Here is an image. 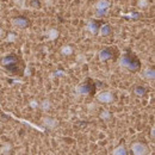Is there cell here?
I'll list each match as a JSON object with an SVG mask.
<instances>
[{"mask_svg":"<svg viewBox=\"0 0 155 155\" xmlns=\"http://www.w3.org/2000/svg\"><path fill=\"white\" fill-rule=\"evenodd\" d=\"M131 150L135 155H146L148 154V147L144 143L141 142H135L131 144Z\"/></svg>","mask_w":155,"mask_h":155,"instance_id":"obj_1","label":"cell"},{"mask_svg":"<svg viewBox=\"0 0 155 155\" xmlns=\"http://www.w3.org/2000/svg\"><path fill=\"white\" fill-rule=\"evenodd\" d=\"M42 123L48 129H55V128L58 127V120L56 118H53V117H44L43 120H42Z\"/></svg>","mask_w":155,"mask_h":155,"instance_id":"obj_2","label":"cell"},{"mask_svg":"<svg viewBox=\"0 0 155 155\" xmlns=\"http://www.w3.org/2000/svg\"><path fill=\"white\" fill-rule=\"evenodd\" d=\"M110 7V2L107 0H99L97 4H96V8L98 11V15H104L107 8Z\"/></svg>","mask_w":155,"mask_h":155,"instance_id":"obj_3","label":"cell"},{"mask_svg":"<svg viewBox=\"0 0 155 155\" xmlns=\"http://www.w3.org/2000/svg\"><path fill=\"white\" fill-rule=\"evenodd\" d=\"M97 100L100 103H111L114 100V96L110 92H101L97 96Z\"/></svg>","mask_w":155,"mask_h":155,"instance_id":"obj_4","label":"cell"},{"mask_svg":"<svg viewBox=\"0 0 155 155\" xmlns=\"http://www.w3.org/2000/svg\"><path fill=\"white\" fill-rule=\"evenodd\" d=\"M12 25L15 26H18V28H26L29 25V21L24 18H16V19H12Z\"/></svg>","mask_w":155,"mask_h":155,"instance_id":"obj_5","label":"cell"},{"mask_svg":"<svg viewBox=\"0 0 155 155\" xmlns=\"http://www.w3.org/2000/svg\"><path fill=\"white\" fill-rule=\"evenodd\" d=\"M60 32H58V29H49L47 32H45V36L48 37L49 41H55L58 37Z\"/></svg>","mask_w":155,"mask_h":155,"instance_id":"obj_6","label":"cell"},{"mask_svg":"<svg viewBox=\"0 0 155 155\" xmlns=\"http://www.w3.org/2000/svg\"><path fill=\"white\" fill-rule=\"evenodd\" d=\"M143 74H144V78L146 79H150V80H154L155 78V72L153 68H146L144 69V72H143Z\"/></svg>","mask_w":155,"mask_h":155,"instance_id":"obj_7","label":"cell"},{"mask_svg":"<svg viewBox=\"0 0 155 155\" xmlns=\"http://www.w3.org/2000/svg\"><path fill=\"white\" fill-rule=\"evenodd\" d=\"M61 54L64 55V56H69L73 54V48L71 45H63L61 48Z\"/></svg>","mask_w":155,"mask_h":155,"instance_id":"obj_8","label":"cell"},{"mask_svg":"<svg viewBox=\"0 0 155 155\" xmlns=\"http://www.w3.org/2000/svg\"><path fill=\"white\" fill-rule=\"evenodd\" d=\"M50 107H51V103H50V100L45 99V100H43V101L41 103V109H42L44 112L49 111V110H50Z\"/></svg>","mask_w":155,"mask_h":155,"instance_id":"obj_9","label":"cell"},{"mask_svg":"<svg viewBox=\"0 0 155 155\" xmlns=\"http://www.w3.org/2000/svg\"><path fill=\"white\" fill-rule=\"evenodd\" d=\"M112 154L114 155H125L127 154V150H125L124 146H118V147H116V148L112 150Z\"/></svg>","mask_w":155,"mask_h":155,"instance_id":"obj_10","label":"cell"},{"mask_svg":"<svg viewBox=\"0 0 155 155\" xmlns=\"http://www.w3.org/2000/svg\"><path fill=\"white\" fill-rule=\"evenodd\" d=\"M11 149H12V146H11L10 143H6V144H4V146L0 148V153H1V154H8Z\"/></svg>","mask_w":155,"mask_h":155,"instance_id":"obj_11","label":"cell"},{"mask_svg":"<svg viewBox=\"0 0 155 155\" xmlns=\"http://www.w3.org/2000/svg\"><path fill=\"white\" fill-rule=\"evenodd\" d=\"M137 5H138V7H141V8H147V7L149 6V1H148V0H138Z\"/></svg>","mask_w":155,"mask_h":155,"instance_id":"obj_12","label":"cell"},{"mask_svg":"<svg viewBox=\"0 0 155 155\" xmlns=\"http://www.w3.org/2000/svg\"><path fill=\"white\" fill-rule=\"evenodd\" d=\"M15 1V4L19 7V8H25L26 7V2H25V0H13Z\"/></svg>","mask_w":155,"mask_h":155,"instance_id":"obj_13","label":"cell"},{"mask_svg":"<svg viewBox=\"0 0 155 155\" xmlns=\"http://www.w3.org/2000/svg\"><path fill=\"white\" fill-rule=\"evenodd\" d=\"M100 118H101L103 120H109V119L111 118V115H110V112H107V111H103V112L100 114Z\"/></svg>","mask_w":155,"mask_h":155,"instance_id":"obj_14","label":"cell"},{"mask_svg":"<svg viewBox=\"0 0 155 155\" xmlns=\"http://www.w3.org/2000/svg\"><path fill=\"white\" fill-rule=\"evenodd\" d=\"M15 41H16V35H15L13 32H10V34L7 35V38H6V42L11 43V42H15Z\"/></svg>","mask_w":155,"mask_h":155,"instance_id":"obj_15","label":"cell"},{"mask_svg":"<svg viewBox=\"0 0 155 155\" xmlns=\"http://www.w3.org/2000/svg\"><path fill=\"white\" fill-rule=\"evenodd\" d=\"M87 29H88V30H90V32H92L93 35H96V34H97V29L94 28V25H91V24H88Z\"/></svg>","mask_w":155,"mask_h":155,"instance_id":"obj_16","label":"cell"},{"mask_svg":"<svg viewBox=\"0 0 155 155\" xmlns=\"http://www.w3.org/2000/svg\"><path fill=\"white\" fill-rule=\"evenodd\" d=\"M30 106H31L32 109H37V107H38L37 100H31V101H30Z\"/></svg>","mask_w":155,"mask_h":155,"instance_id":"obj_17","label":"cell"},{"mask_svg":"<svg viewBox=\"0 0 155 155\" xmlns=\"http://www.w3.org/2000/svg\"><path fill=\"white\" fill-rule=\"evenodd\" d=\"M78 61H82V62H86V60H85V56H84V55H79V56H78Z\"/></svg>","mask_w":155,"mask_h":155,"instance_id":"obj_18","label":"cell"},{"mask_svg":"<svg viewBox=\"0 0 155 155\" xmlns=\"http://www.w3.org/2000/svg\"><path fill=\"white\" fill-rule=\"evenodd\" d=\"M25 75H28V77L30 75V68H29V67H28V68H26V71H25Z\"/></svg>","mask_w":155,"mask_h":155,"instance_id":"obj_19","label":"cell"},{"mask_svg":"<svg viewBox=\"0 0 155 155\" xmlns=\"http://www.w3.org/2000/svg\"><path fill=\"white\" fill-rule=\"evenodd\" d=\"M154 131H155V130H154V128H153V129H152V137H154V135H155Z\"/></svg>","mask_w":155,"mask_h":155,"instance_id":"obj_20","label":"cell"},{"mask_svg":"<svg viewBox=\"0 0 155 155\" xmlns=\"http://www.w3.org/2000/svg\"><path fill=\"white\" fill-rule=\"evenodd\" d=\"M2 32H4V31H2V29L0 28V36H2Z\"/></svg>","mask_w":155,"mask_h":155,"instance_id":"obj_21","label":"cell"}]
</instances>
